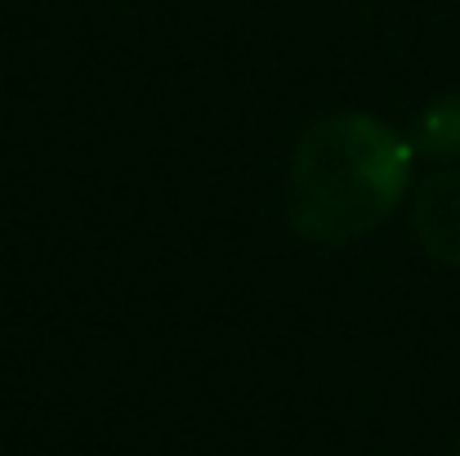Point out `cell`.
I'll list each match as a JSON object with an SVG mask.
<instances>
[{"instance_id":"cell-1","label":"cell","mask_w":460,"mask_h":456,"mask_svg":"<svg viewBox=\"0 0 460 456\" xmlns=\"http://www.w3.org/2000/svg\"><path fill=\"white\" fill-rule=\"evenodd\" d=\"M416 148L367 112L317 121L291 156V224L313 246H349L380 228L411 179Z\"/></svg>"},{"instance_id":"cell-2","label":"cell","mask_w":460,"mask_h":456,"mask_svg":"<svg viewBox=\"0 0 460 456\" xmlns=\"http://www.w3.org/2000/svg\"><path fill=\"white\" fill-rule=\"evenodd\" d=\"M411 233L434 260L460 264V170H438L416 188Z\"/></svg>"},{"instance_id":"cell-3","label":"cell","mask_w":460,"mask_h":456,"mask_svg":"<svg viewBox=\"0 0 460 456\" xmlns=\"http://www.w3.org/2000/svg\"><path fill=\"white\" fill-rule=\"evenodd\" d=\"M411 148L434 161H460V94L434 99L416 126H411Z\"/></svg>"}]
</instances>
